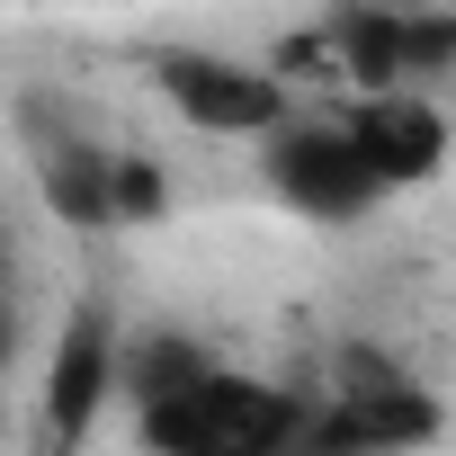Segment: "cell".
Returning <instances> with one entry per match:
<instances>
[{
  "label": "cell",
  "instance_id": "cell-7",
  "mask_svg": "<svg viewBox=\"0 0 456 456\" xmlns=\"http://www.w3.org/2000/svg\"><path fill=\"white\" fill-rule=\"evenodd\" d=\"M37 179H45V206L72 224V233H126L117 215V179H126V152L90 143V134H54L37 152Z\"/></svg>",
  "mask_w": 456,
  "mask_h": 456
},
{
  "label": "cell",
  "instance_id": "cell-6",
  "mask_svg": "<svg viewBox=\"0 0 456 456\" xmlns=\"http://www.w3.org/2000/svg\"><path fill=\"white\" fill-rule=\"evenodd\" d=\"M340 117L367 143V161L385 170V188H420V179L447 170V143L456 134H447V117H438L429 90H349Z\"/></svg>",
  "mask_w": 456,
  "mask_h": 456
},
{
  "label": "cell",
  "instance_id": "cell-3",
  "mask_svg": "<svg viewBox=\"0 0 456 456\" xmlns=\"http://www.w3.org/2000/svg\"><path fill=\"white\" fill-rule=\"evenodd\" d=\"M260 179H269V197H278L287 215H305V224H358V215H376V206L394 197L340 108H331V117L296 108V117L260 143Z\"/></svg>",
  "mask_w": 456,
  "mask_h": 456
},
{
  "label": "cell",
  "instance_id": "cell-9",
  "mask_svg": "<svg viewBox=\"0 0 456 456\" xmlns=\"http://www.w3.org/2000/svg\"><path fill=\"white\" fill-rule=\"evenodd\" d=\"M385 10H456V0H385Z\"/></svg>",
  "mask_w": 456,
  "mask_h": 456
},
{
  "label": "cell",
  "instance_id": "cell-4",
  "mask_svg": "<svg viewBox=\"0 0 456 456\" xmlns=\"http://www.w3.org/2000/svg\"><path fill=\"white\" fill-rule=\"evenodd\" d=\"M152 90L179 126L197 134H224V143H269L305 99L287 72H260L242 54H215V45H161L152 54Z\"/></svg>",
  "mask_w": 456,
  "mask_h": 456
},
{
  "label": "cell",
  "instance_id": "cell-2",
  "mask_svg": "<svg viewBox=\"0 0 456 456\" xmlns=\"http://www.w3.org/2000/svg\"><path fill=\"white\" fill-rule=\"evenodd\" d=\"M420 438H438L429 385L403 358H385L376 340H349L331 358V385H314L305 456H376V447H420Z\"/></svg>",
  "mask_w": 456,
  "mask_h": 456
},
{
  "label": "cell",
  "instance_id": "cell-5",
  "mask_svg": "<svg viewBox=\"0 0 456 456\" xmlns=\"http://www.w3.org/2000/svg\"><path fill=\"white\" fill-rule=\"evenodd\" d=\"M126 385V340H117V314L99 296L72 305L63 340H54V367H45V438H90L99 429V403Z\"/></svg>",
  "mask_w": 456,
  "mask_h": 456
},
{
  "label": "cell",
  "instance_id": "cell-8",
  "mask_svg": "<svg viewBox=\"0 0 456 456\" xmlns=\"http://www.w3.org/2000/svg\"><path fill=\"white\" fill-rule=\"evenodd\" d=\"M206 367H215V349L188 340V331H143V340H126V394H134V403H152V394H170V385H188V376H206Z\"/></svg>",
  "mask_w": 456,
  "mask_h": 456
},
{
  "label": "cell",
  "instance_id": "cell-1",
  "mask_svg": "<svg viewBox=\"0 0 456 456\" xmlns=\"http://www.w3.org/2000/svg\"><path fill=\"white\" fill-rule=\"evenodd\" d=\"M305 429H314V394L260 385L224 358L206 376L134 403V438L161 456H278V447H305Z\"/></svg>",
  "mask_w": 456,
  "mask_h": 456
}]
</instances>
